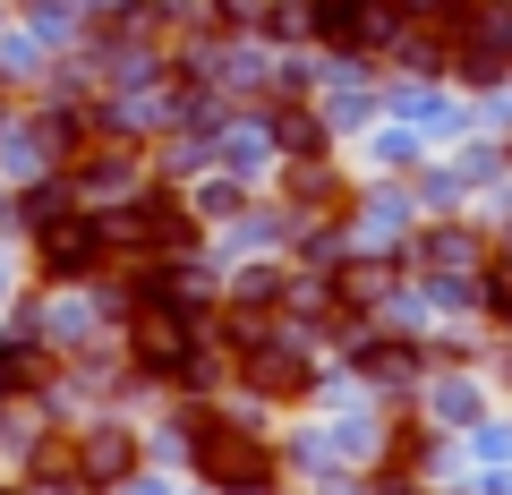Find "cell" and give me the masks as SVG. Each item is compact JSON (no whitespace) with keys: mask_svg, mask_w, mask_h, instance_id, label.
Masks as SVG:
<instances>
[{"mask_svg":"<svg viewBox=\"0 0 512 495\" xmlns=\"http://www.w3.org/2000/svg\"><path fill=\"white\" fill-rule=\"evenodd\" d=\"M205 478H231V487H256V478H265V453H256L248 436H222V427H205Z\"/></svg>","mask_w":512,"mask_h":495,"instance_id":"obj_1","label":"cell"},{"mask_svg":"<svg viewBox=\"0 0 512 495\" xmlns=\"http://www.w3.org/2000/svg\"><path fill=\"white\" fill-rule=\"evenodd\" d=\"M248 385L256 393H308V367H299L291 350H256V359H248Z\"/></svg>","mask_w":512,"mask_h":495,"instance_id":"obj_2","label":"cell"},{"mask_svg":"<svg viewBox=\"0 0 512 495\" xmlns=\"http://www.w3.org/2000/svg\"><path fill=\"white\" fill-rule=\"evenodd\" d=\"M137 359H146V367H180L188 359L180 325H171V316H137Z\"/></svg>","mask_w":512,"mask_h":495,"instance_id":"obj_3","label":"cell"},{"mask_svg":"<svg viewBox=\"0 0 512 495\" xmlns=\"http://www.w3.org/2000/svg\"><path fill=\"white\" fill-rule=\"evenodd\" d=\"M94 257H103V248H94V231H77V222H69V231H52V274H86Z\"/></svg>","mask_w":512,"mask_h":495,"instance_id":"obj_4","label":"cell"},{"mask_svg":"<svg viewBox=\"0 0 512 495\" xmlns=\"http://www.w3.org/2000/svg\"><path fill=\"white\" fill-rule=\"evenodd\" d=\"M86 470H94V478H120V470H128V444H120V436H94V444H86Z\"/></svg>","mask_w":512,"mask_h":495,"instance_id":"obj_5","label":"cell"}]
</instances>
